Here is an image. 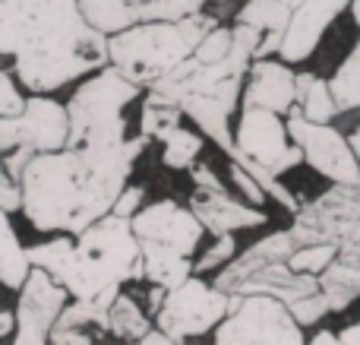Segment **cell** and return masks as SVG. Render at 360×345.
I'll return each mask as SVG.
<instances>
[{
	"label": "cell",
	"instance_id": "cell-30",
	"mask_svg": "<svg viewBox=\"0 0 360 345\" xmlns=\"http://www.w3.org/2000/svg\"><path fill=\"white\" fill-rule=\"evenodd\" d=\"M234 257H237L234 232H228V234H215V244H212L199 260H193V272H196V276H205V272H212V270H221V266H224V263H231Z\"/></svg>",
	"mask_w": 360,
	"mask_h": 345
},
{
	"label": "cell",
	"instance_id": "cell-22",
	"mask_svg": "<svg viewBox=\"0 0 360 345\" xmlns=\"http://www.w3.org/2000/svg\"><path fill=\"white\" fill-rule=\"evenodd\" d=\"M76 4L86 23L108 38L139 23V4H130V0H76Z\"/></svg>",
	"mask_w": 360,
	"mask_h": 345
},
{
	"label": "cell",
	"instance_id": "cell-29",
	"mask_svg": "<svg viewBox=\"0 0 360 345\" xmlns=\"http://www.w3.org/2000/svg\"><path fill=\"white\" fill-rule=\"evenodd\" d=\"M212 0H146L139 4V23L143 19H184L205 10Z\"/></svg>",
	"mask_w": 360,
	"mask_h": 345
},
{
	"label": "cell",
	"instance_id": "cell-11",
	"mask_svg": "<svg viewBox=\"0 0 360 345\" xmlns=\"http://www.w3.org/2000/svg\"><path fill=\"white\" fill-rule=\"evenodd\" d=\"M70 139L67 105L54 101L48 92H29L25 108L13 118H0V156L16 146H29L32 152L63 149Z\"/></svg>",
	"mask_w": 360,
	"mask_h": 345
},
{
	"label": "cell",
	"instance_id": "cell-25",
	"mask_svg": "<svg viewBox=\"0 0 360 345\" xmlns=\"http://www.w3.org/2000/svg\"><path fill=\"white\" fill-rule=\"evenodd\" d=\"M152 330L149 310H143L130 295H124V289L117 291V298L108 308V336L120 342H139Z\"/></svg>",
	"mask_w": 360,
	"mask_h": 345
},
{
	"label": "cell",
	"instance_id": "cell-43",
	"mask_svg": "<svg viewBox=\"0 0 360 345\" xmlns=\"http://www.w3.org/2000/svg\"><path fill=\"white\" fill-rule=\"evenodd\" d=\"M313 345H335L338 342V333H332V330H319V333L310 336Z\"/></svg>",
	"mask_w": 360,
	"mask_h": 345
},
{
	"label": "cell",
	"instance_id": "cell-20",
	"mask_svg": "<svg viewBox=\"0 0 360 345\" xmlns=\"http://www.w3.org/2000/svg\"><path fill=\"white\" fill-rule=\"evenodd\" d=\"M29 270H32L29 253H25L22 241H19L16 228H13L10 213L0 209V285L10 291H19Z\"/></svg>",
	"mask_w": 360,
	"mask_h": 345
},
{
	"label": "cell",
	"instance_id": "cell-24",
	"mask_svg": "<svg viewBox=\"0 0 360 345\" xmlns=\"http://www.w3.org/2000/svg\"><path fill=\"white\" fill-rule=\"evenodd\" d=\"M297 99H294V108H297L304 118L319 120V124H329V120L338 118V105L335 95H332L329 80L316 73H297Z\"/></svg>",
	"mask_w": 360,
	"mask_h": 345
},
{
	"label": "cell",
	"instance_id": "cell-40",
	"mask_svg": "<svg viewBox=\"0 0 360 345\" xmlns=\"http://www.w3.org/2000/svg\"><path fill=\"white\" fill-rule=\"evenodd\" d=\"M139 342H143V345H177V342L171 339L168 333H165L162 327H152L149 333H146V336H143V339H139Z\"/></svg>",
	"mask_w": 360,
	"mask_h": 345
},
{
	"label": "cell",
	"instance_id": "cell-35",
	"mask_svg": "<svg viewBox=\"0 0 360 345\" xmlns=\"http://www.w3.org/2000/svg\"><path fill=\"white\" fill-rule=\"evenodd\" d=\"M228 165H231V175H228V177H231V184H234V187L240 190L243 200L253 203V206H262V203L269 200V194L259 187V181H256V177L250 175L247 168H240L237 162H228Z\"/></svg>",
	"mask_w": 360,
	"mask_h": 345
},
{
	"label": "cell",
	"instance_id": "cell-27",
	"mask_svg": "<svg viewBox=\"0 0 360 345\" xmlns=\"http://www.w3.org/2000/svg\"><path fill=\"white\" fill-rule=\"evenodd\" d=\"M329 86H332V95H335L338 114L360 108V38L354 42V48L348 51V57L338 63Z\"/></svg>",
	"mask_w": 360,
	"mask_h": 345
},
{
	"label": "cell",
	"instance_id": "cell-47",
	"mask_svg": "<svg viewBox=\"0 0 360 345\" xmlns=\"http://www.w3.org/2000/svg\"><path fill=\"white\" fill-rule=\"evenodd\" d=\"M130 4H146V0H130Z\"/></svg>",
	"mask_w": 360,
	"mask_h": 345
},
{
	"label": "cell",
	"instance_id": "cell-38",
	"mask_svg": "<svg viewBox=\"0 0 360 345\" xmlns=\"http://www.w3.org/2000/svg\"><path fill=\"white\" fill-rule=\"evenodd\" d=\"M190 177H193V184H196V187H212V190H224V187H228V184H224L221 177L212 171L209 162H196V165H193Z\"/></svg>",
	"mask_w": 360,
	"mask_h": 345
},
{
	"label": "cell",
	"instance_id": "cell-19",
	"mask_svg": "<svg viewBox=\"0 0 360 345\" xmlns=\"http://www.w3.org/2000/svg\"><path fill=\"white\" fill-rule=\"evenodd\" d=\"M234 23L259 29L262 42H259V48H256V57H272V54H278L281 38H285L288 23H291V6H288L285 0H247V4L237 10Z\"/></svg>",
	"mask_w": 360,
	"mask_h": 345
},
{
	"label": "cell",
	"instance_id": "cell-4",
	"mask_svg": "<svg viewBox=\"0 0 360 345\" xmlns=\"http://www.w3.org/2000/svg\"><path fill=\"white\" fill-rule=\"evenodd\" d=\"M215 25L218 19L205 10L184 19H143L108 38V63L139 89H152L184 57H190Z\"/></svg>",
	"mask_w": 360,
	"mask_h": 345
},
{
	"label": "cell",
	"instance_id": "cell-23",
	"mask_svg": "<svg viewBox=\"0 0 360 345\" xmlns=\"http://www.w3.org/2000/svg\"><path fill=\"white\" fill-rule=\"evenodd\" d=\"M180 124H184V108H180V101L155 92V89H146L143 111H139V133H146L152 143H162Z\"/></svg>",
	"mask_w": 360,
	"mask_h": 345
},
{
	"label": "cell",
	"instance_id": "cell-13",
	"mask_svg": "<svg viewBox=\"0 0 360 345\" xmlns=\"http://www.w3.org/2000/svg\"><path fill=\"white\" fill-rule=\"evenodd\" d=\"M70 291L63 282H57L48 270L32 266L25 282L19 285V301H16V330L10 339L16 345H44L51 342V330H54L60 310L67 308Z\"/></svg>",
	"mask_w": 360,
	"mask_h": 345
},
{
	"label": "cell",
	"instance_id": "cell-18",
	"mask_svg": "<svg viewBox=\"0 0 360 345\" xmlns=\"http://www.w3.org/2000/svg\"><path fill=\"white\" fill-rule=\"evenodd\" d=\"M297 73L288 61H272V57H256L247 70V82L240 92V105L269 108V111L285 118L297 99Z\"/></svg>",
	"mask_w": 360,
	"mask_h": 345
},
{
	"label": "cell",
	"instance_id": "cell-41",
	"mask_svg": "<svg viewBox=\"0 0 360 345\" xmlns=\"http://www.w3.org/2000/svg\"><path fill=\"white\" fill-rule=\"evenodd\" d=\"M338 342L342 345H360V320L351 323V327H345L342 333H338Z\"/></svg>",
	"mask_w": 360,
	"mask_h": 345
},
{
	"label": "cell",
	"instance_id": "cell-6",
	"mask_svg": "<svg viewBox=\"0 0 360 345\" xmlns=\"http://www.w3.org/2000/svg\"><path fill=\"white\" fill-rule=\"evenodd\" d=\"M146 89L130 82L117 67L105 63L89 80L79 82L67 101L70 139L67 146H124L127 143V108L143 99Z\"/></svg>",
	"mask_w": 360,
	"mask_h": 345
},
{
	"label": "cell",
	"instance_id": "cell-16",
	"mask_svg": "<svg viewBox=\"0 0 360 345\" xmlns=\"http://www.w3.org/2000/svg\"><path fill=\"white\" fill-rule=\"evenodd\" d=\"M351 6V0H300L291 10V23L281 38V61L300 63L319 48L326 29Z\"/></svg>",
	"mask_w": 360,
	"mask_h": 345
},
{
	"label": "cell",
	"instance_id": "cell-34",
	"mask_svg": "<svg viewBox=\"0 0 360 345\" xmlns=\"http://www.w3.org/2000/svg\"><path fill=\"white\" fill-rule=\"evenodd\" d=\"M25 99L22 89H19V80L13 70H0V118H13L25 108Z\"/></svg>",
	"mask_w": 360,
	"mask_h": 345
},
{
	"label": "cell",
	"instance_id": "cell-26",
	"mask_svg": "<svg viewBox=\"0 0 360 345\" xmlns=\"http://www.w3.org/2000/svg\"><path fill=\"white\" fill-rule=\"evenodd\" d=\"M205 149V137L190 127H174L168 137L162 139V165L171 171H190L193 165L199 162Z\"/></svg>",
	"mask_w": 360,
	"mask_h": 345
},
{
	"label": "cell",
	"instance_id": "cell-3",
	"mask_svg": "<svg viewBox=\"0 0 360 345\" xmlns=\"http://www.w3.org/2000/svg\"><path fill=\"white\" fill-rule=\"evenodd\" d=\"M294 244L335 247V260L319 272V291L329 298L332 314H342L360 298V181L332 184L313 203H300L291 225Z\"/></svg>",
	"mask_w": 360,
	"mask_h": 345
},
{
	"label": "cell",
	"instance_id": "cell-8",
	"mask_svg": "<svg viewBox=\"0 0 360 345\" xmlns=\"http://www.w3.org/2000/svg\"><path fill=\"white\" fill-rule=\"evenodd\" d=\"M240 301L243 295H228L215 285H205L193 272L174 289H165V301L155 314V327H162L174 342L196 339V336L212 333L231 310H237Z\"/></svg>",
	"mask_w": 360,
	"mask_h": 345
},
{
	"label": "cell",
	"instance_id": "cell-10",
	"mask_svg": "<svg viewBox=\"0 0 360 345\" xmlns=\"http://www.w3.org/2000/svg\"><path fill=\"white\" fill-rule=\"evenodd\" d=\"M285 124H288L294 146L304 152V162L316 175H323L332 184L360 181V165H357L354 149H351V139L345 133H338L332 127V120L329 124H319V120L304 118L297 108H291Z\"/></svg>",
	"mask_w": 360,
	"mask_h": 345
},
{
	"label": "cell",
	"instance_id": "cell-12",
	"mask_svg": "<svg viewBox=\"0 0 360 345\" xmlns=\"http://www.w3.org/2000/svg\"><path fill=\"white\" fill-rule=\"evenodd\" d=\"M234 143L243 156H250L253 162H259L262 168H269L278 177L304 162V152L294 146L281 114L269 111V108L240 105V120L234 127Z\"/></svg>",
	"mask_w": 360,
	"mask_h": 345
},
{
	"label": "cell",
	"instance_id": "cell-7",
	"mask_svg": "<svg viewBox=\"0 0 360 345\" xmlns=\"http://www.w3.org/2000/svg\"><path fill=\"white\" fill-rule=\"evenodd\" d=\"M294 247L297 244H294L288 228L266 234L243 253H237L231 263H224L212 285L228 291V295H272L285 304L313 295V291H319V276L294 272L288 266Z\"/></svg>",
	"mask_w": 360,
	"mask_h": 345
},
{
	"label": "cell",
	"instance_id": "cell-42",
	"mask_svg": "<svg viewBox=\"0 0 360 345\" xmlns=\"http://www.w3.org/2000/svg\"><path fill=\"white\" fill-rule=\"evenodd\" d=\"M13 330H16V317L10 310H0V339H10Z\"/></svg>",
	"mask_w": 360,
	"mask_h": 345
},
{
	"label": "cell",
	"instance_id": "cell-46",
	"mask_svg": "<svg viewBox=\"0 0 360 345\" xmlns=\"http://www.w3.org/2000/svg\"><path fill=\"white\" fill-rule=\"evenodd\" d=\"M285 4H288V6H291V10H294V6H297V4H300V0H285Z\"/></svg>",
	"mask_w": 360,
	"mask_h": 345
},
{
	"label": "cell",
	"instance_id": "cell-5",
	"mask_svg": "<svg viewBox=\"0 0 360 345\" xmlns=\"http://www.w3.org/2000/svg\"><path fill=\"white\" fill-rule=\"evenodd\" d=\"M143 279V247L130 219L117 213L101 215L76 234L70 263L60 282L73 298H98L101 291L124 289Z\"/></svg>",
	"mask_w": 360,
	"mask_h": 345
},
{
	"label": "cell",
	"instance_id": "cell-37",
	"mask_svg": "<svg viewBox=\"0 0 360 345\" xmlns=\"http://www.w3.org/2000/svg\"><path fill=\"white\" fill-rule=\"evenodd\" d=\"M143 203H146V190L136 187V184H127V187L117 194V200H114L111 213H117V215H124V219H130V215L136 213Z\"/></svg>",
	"mask_w": 360,
	"mask_h": 345
},
{
	"label": "cell",
	"instance_id": "cell-45",
	"mask_svg": "<svg viewBox=\"0 0 360 345\" xmlns=\"http://www.w3.org/2000/svg\"><path fill=\"white\" fill-rule=\"evenodd\" d=\"M348 10H351V16H354V25L360 29V0H351V6H348Z\"/></svg>",
	"mask_w": 360,
	"mask_h": 345
},
{
	"label": "cell",
	"instance_id": "cell-9",
	"mask_svg": "<svg viewBox=\"0 0 360 345\" xmlns=\"http://www.w3.org/2000/svg\"><path fill=\"white\" fill-rule=\"evenodd\" d=\"M212 339L218 345H304L307 336L285 301L272 295H243L237 310L212 330Z\"/></svg>",
	"mask_w": 360,
	"mask_h": 345
},
{
	"label": "cell",
	"instance_id": "cell-14",
	"mask_svg": "<svg viewBox=\"0 0 360 345\" xmlns=\"http://www.w3.org/2000/svg\"><path fill=\"white\" fill-rule=\"evenodd\" d=\"M130 225L143 247H168V251L193 257L202 241L205 228L190 206H180L174 200L143 203L130 215Z\"/></svg>",
	"mask_w": 360,
	"mask_h": 345
},
{
	"label": "cell",
	"instance_id": "cell-15",
	"mask_svg": "<svg viewBox=\"0 0 360 345\" xmlns=\"http://www.w3.org/2000/svg\"><path fill=\"white\" fill-rule=\"evenodd\" d=\"M243 82H247V73L231 76L228 82H221V89H215V92H209V95H186V99H180L184 118L190 120L205 139H212L224 156H231V152L237 149L228 120H231V111L240 108Z\"/></svg>",
	"mask_w": 360,
	"mask_h": 345
},
{
	"label": "cell",
	"instance_id": "cell-39",
	"mask_svg": "<svg viewBox=\"0 0 360 345\" xmlns=\"http://www.w3.org/2000/svg\"><path fill=\"white\" fill-rule=\"evenodd\" d=\"M51 342L54 345H92L95 339L79 330H51Z\"/></svg>",
	"mask_w": 360,
	"mask_h": 345
},
{
	"label": "cell",
	"instance_id": "cell-32",
	"mask_svg": "<svg viewBox=\"0 0 360 345\" xmlns=\"http://www.w3.org/2000/svg\"><path fill=\"white\" fill-rule=\"evenodd\" d=\"M231 42H234V29L218 23L215 29H212L209 35L196 44V51H193V54H196L199 61H205V63H215V61H221V57H228Z\"/></svg>",
	"mask_w": 360,
	"mask_h": 345
},
{
	"label": "cell",
	"instance_id": "cell-44",
	"mask_svg": "<svg viewBox=\"0 0 360 345\" xmlns=\"http://www.w3.org/2000/svg\"><path fill=\"white\" fill-rule=\"evenodd\" d=\"M351 149H354V156H357V165H360V127H357V130L354 133H351Z\"/></svg>",
	"mask_w": 360,
	"mask_h": 345
},
{
	"label": "cell",
	"instance_id": "cell-28",
	"mask_svg": "<svg viewBox=\"0 0 360 345\" xmlns=\"http://www.w3.org/2000/svg\"><path fill=\"white\" fill-rule=\"evenodd\" d=\"M332 260H335V247L326 244V241H316V244L294 247L291 257H288V266H291L294 272H310V276H319Z\"/></svg>",
	"mask_w": 360,
	"mask_h": 345
},
{
	"label": "cell",
	"instance_id": "cell-36",
	"mask_svg": "<svg viewBox=\"0 0 360 345\" xmlns=\"http://www.w3.org/2000/svg\"><path fill=\"white\" fill-rule=\"evenodd\" d=\"M0 209H6V213H22V181L13 175H6L4 168H0Z\"/></svg>",
	"mask_w": 360,
	"mask_h": 345
},
{
	"label": "cell",
	"instance_id": "cell-31",
	"mask_svg": "<svg viewBox=\"0 0 360 345\" xmlns=\"http://www.w3.org/2000/svg\"><path fill=\"white\" fill-rule=\"evenodd\" d=\"M288 310H291L294 320H297L304 330L307 327H316V323L323 320L326 314H332L329 298H326L323 291H313V295H307V298H297V301L288 304Z\"/></svg>",
	"mask_w": 360,
	"mask_h": 345
},
{
	"label": "cell",
	"instance_id": "cell-2",
	"mask_svg": "<svg viewBox=\"0 0 360 345\" xmlns=\"http://www.w3.org/2000/svg\"><path fill=\"white\" fill-rule=\"evenodd\" d=\"M130 177L89 165L76 149L35 152L22 171V215L35 232L79 234L111 213Z\"/></svg>",
	"mask_w": 360,
	"mask_h": 345
},
{
	"label": "cell",
	"instance_id": "cell-33",
	"mask_svg": "<svg viewBox=\"0 0 360 345\" xmlns=\"http://www.w3.org/2000/svg\"><path fill=\"white\" fill-rule=\"evenodd\" d=\"M22 0H0V57H13Z\"/></svg>",
	"mask_w": 360,
	"mask_h": 345
},
{
	"label": "cell",
	"instance_id": "cell-21",
	"mask_svg": "<svg viewBox=\"0 0 360 345\" xmlns=\"http://www.w3.org/2000/svg\"><path fill=\"white\" fill-rule=\"evenodd\" d=\"M143 247V244H139ZM193 276V257L168 247H143V279L162 289H174Z\"/></svg>",
	"mask_w": 360,
	"mask_h": 345
},
{
	"label": "cell",
	"instance_id": "cell-1",
	"mask_svg": "<svg viewBox=\"0 0 360 345\" xmlns=\"http://www.w3.org/2000/svg\"><path fill=\"white\" fill-rule=\"evenodd\" d=\"M108 63V35L86 23L76 0H22L13 73L25 92H57Z\"/></svg>",
	"mask_w": 360,
	"mask_h": 345
},
{
	"label": "cell",
	"instance_id": "cell-17",
	"mask_svg": "<svg viewBox=\"0 0 360 345\" xmlns=\"http://www.w3.org/2000/svg\"><path fill=\"white\" fill-rule=\"evenodd\" d=\"M190 209L209 234H228V232H247V228H259L269 222L262 206H253L247 200L231 196V190H212L196 187L190 196Z\"/></svg>",
	"mask_w": 360,
	"mask_h": 345
}]
</instances>
